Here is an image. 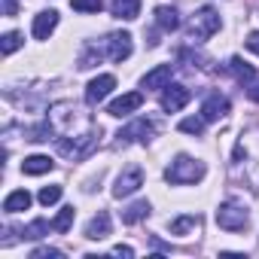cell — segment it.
Masks as SVG:
<instances>
[{"label":"cell","instance_id":"cell-1","mask_svg":"<svg viewBox=\"0 0 259 259\" xmlns=\"http://www.w3.org/2000/svg\"><path fill=\"white\" fill-rule=\"evenodd\" d=\"M165 177H168V183H174V186L198 183V180L204 177V162H198V159H192V156H177V159L168 165Z\"/></svg>","mask_w":259,"mask_h":259},{"label":"cell","instance_id":"cell-2","mask_svg":"<svg viewBox=\"0 0 259 259\" xmlns=\"http://www.w3.org/2000/svg\"><path fill=\"white\" fill-rule=\"evenodd\" d=\"M247 223H250V213H247V204L244 201L229 198V201H223L217 207V226L220 229H226V232H244Z\"/></svg>","mask_w":259,"mask_h":259},{"label":"cell","instance_id":"cell-3","mask_svg":"<svg viewBox=\"0 0 259 259\" xmlns=\"http://www.w3.org/2000/svg\"><path fill=\"white\" fill-rule=\"evenodd\" d=\"M217 31H220V13H217L213 7L195 10V16H192V22H189V37H192L195 43H204V40H210Z\"/></svg>","mask_w":259,"mask_h":259},{"label":"cell","instance_id":"cell-4","mask_svg":"<svg viewBox=\"0 0 259 259\" xmlns=\"http://www.w3.org/2000/svg\"><path fill=\"white\" fill-rule=\"evenodd\" d=\"M135 52V43H132V34H125V31H116L104 40V55L110 61H125V58H132Z\"/></svg>","mask_w":259,"mask_h":259},{"label":"cell","instance_id":"cell-5","mask_svg":"<svg viewBox=\"0 0 259 259\" xmlns=\"http://www.w3.org/2000/svg\"><path fill=\"white\" fill-rule=\"evenodd\" d=\"M141 186H144V171L141 168H125L116 177V183H113V195L116 198H128V195H135Z\"/></svg>","mask_w":259,"mask_h":259},{"label":"cell","instance_id":"cell-6","mask_svg":"<svg viewBox=\"0 0 259 259\" xmlns=\"http://www.w3.org/2000/svg\"><path fill=\"white\" fill-rule=\"evenodd\" d=\"M113 89H116V76H113V73H98V76L85 85V101H89V104H101Z\"/></svg>","mask_w":259,"mask_h":259},{"label":"cell","instance_id":"cell-7","mask_svg":"<svg viewBox=\"0 0 259 259\" xmlns=\"http://www.w3.org/2000/svg\"><path fill=\"white\" fill-rule=\"evenodd\" d=\"M189 98H192V92H189L186 85H168V89L162 92V110H165V113H180V110L189 104Z\"/></svg>","mask_w":259,"mask_h":259},{"label":"cell","instance_id":"cell-8","mask_svg":"<svg viewBox=\"0 0 259 259\" xmlns=\"http://www.w3.org/2000/svg\"><path fill=\"white\" fill-rule=\"evenodd\" d=\"M141 107H144V95H141V92H128V95L116 98V101L107 107V113L116 116V119H122V116H132V113L141 110Z\"/></svg>","mask_w":259,"mask_h":259},{"label":"cell","instance_id":"cell-9","mask_svg":"<svg viewBox=\"0 0 259 259\" xmlns=\"http://www.w3.org/2000/svg\"><path fill=\"white\" fill-rule=\"evenodd\" d=\"M226 113H229V98H226V95L213 92V95L204 98V104H201V116H204V122H220Z\"/></svg>","mask_w":259,"mask_h":259},{"label":"cell","instance_id":"cell-10","mask_svg":"<svg viewBox=\"0 0 259 259\" xmlns=\"http://www.w3.org/2000/svg\"><path fill=\"white\" fill-rule=\"evenodd\" d=\"M153 132H156V125H153L150 119H135L132 125H125L122 132H119V141H122V144H132V141H147Z\"/></svg>","mask_w":259,"mask_h":259},{"label":"cell","instance_id":"cell-11","mask_svg":"<svg viewBox=\"0 0 259 259\" xmlns=\"http://www.w3.org/2000/svg\"><path fill=\"white\" fill-rule=\"evenodd\" d=\"M171 73H174L171 64H159V67H153V70L144 73L141 89H168L171 85Z\"/></svg>","mask_w":259,"mask_h":259},{"label":"cell","instance_id":"cell-12","mask_svg":"<svg viewBox=\"0 0 259 259\" xmlns=\"http://www.w3.org/2000/svg\"><path fill=\"white\" fill-rule=\"evenodd\" d=\"M55 28H58V13H55V10H43V13L34 16V28H31V31H34L37 40H49V34H52Z\"/></svg>","mask_w":259,"mask_h":259},{"label":"cell","instance_id":"cell-13","mask_svg":"<svg viewBox=\"0 0 259 259\" xmlns=\"http://www.w3.org/2000/svg\"><path fill=\"white\" fill-rule=\"evenodd\" d=\"M110 229H113L110 213H107V210H98V213L89 220V226H85V238H92V241H104V238L110 235Z\"/></svg>","mask_w":259,"mask_h":259},{"label":"cell","instance_id":"cell-14","mask_svg":"<svg viewBox=\"0 0 259 259\" xmlns=\"http://www.w3.org/2000/svg\"><path fill=\"white\" fill-rule=\"evenodd\" d=\"M55 168V162L49 159V156H28L25 162H22V174H28V177H40V174H49Z\"/></svg>","mask_w":259,"mask_h":259},{"label":"cell","instance_id":"cell-15","mask_svg":"<svg viewBox=\"0 0 259 259\" xmlns=\"http://www.w3.org/2000/svg\"><path fill=\"white\" fill-rule=\"evenodd\" d=\"M110 13L116 19H125V22H132L141 16V0H113L110 4Z\"/></svg>","mask_w":259,"mask_h":259},{"label":"cell","instance_id":"cell-16","mask_svg":"<svg viewBox=\"0 0 259 259\" xmlns=\"http://www.w3.org/2000/svg\"><path fill=\"white\" fill-rule=\"evenodd\" d=\"M156 25L171 34V31L180 28V13H177L174 7H156Z\"/></svg>","mask_w":259,"mask_h":259},{"label":"cell","instance_id":"cell-17","mask_svg":"<svg viewBox=\"0 0 259 259\" xmlns=\"http://www.w3.org/2000/svg\"><path fill=\"white\" fill-rule=\"evenodd\" d=\"M28 207H31V192H28V189H16V192H10L7 201H4V210H7V213H19V210H28Z\"/></svg>","mask_w":259,"mask_h":259},{"label":"cell","instance_id":"cell-18","mask_svg":"<svg viewBox=\"0 0 259 259\" xmlns=\"http://www.w3.org/2000/svg\"><path fill=\"white\" fill-rule=\"evenodd\" d=\"M147 217H150V201H135L132 207H125L122 223H125V226H135V223H141V220H147Z\"/></svg>","mask_w":259,"mask_h":259},{"label":"cell","instance_id":"cell-19","mask_svg":"<svg viewBox=\"0 0 259 259\" xmlns=\"http://www.w3.org/2000/svg\"><path fill=\"white\" fill-rule=\"evenodd\" d=\"M229 70L238 76V82H241V85H247V82H253V79L259 76V73H256L247 61H241V58H232V61H229Z\"/></svg>","mask_w":259,"mask_h":259},{"label":"cell","instance_id":"cell-20","mask_svg":"<svg viewBox=\"0 0 259 259\" xmlns=\"http://www.w3.org/2000/svg\"><path fill=\"white\" fill-rule=\"evenodd\" d=\"M171 235H189L192 229H198V217H192V213H183V217H177V220H171Z\"/></svg>","mask_w":259,"mask_h":259},{"label":"cell","instance_id":"cell-21","mask_svg":"<svg viewBox=\"0 0 259 259\" xmlns=\"http://www.w3.org/2000/svg\"><path fill=\"white\" fill-rule=\"evenodd\" d=\"M49 229H52V223H46V220H34V223H28V226L22 229V238H28V241H40V238L49 235Z\"/></svg>","mask_w":259,"mask_h":259},{"label":"cell","instance_id":"cell-22","mask_svg":"<svg viewBox=\"0 0 259 259\" xmlns=\"http://www.w3.org/2000/svg\"><path fill=\"white\" fill-rule=\"evenodd\" d=\"M73 220H76V210H73V204H67V207H61L58 217L52 220V229H55V232H67V229L73 226Z\"/></svg>","mask_w":259,"mask_h":259},{"label":"cell","instance_id":"cell-23","mask_svg":"<svg viewBox=\"0 0 259 259\" xmlns=\"http://www.w3.org/2000/svg\"><path fill=\"white\" fill-rule=\"evenodd\" d=\"M22 34H16V31H10V34H4V40H0V52L4 55H13V52H19L22 49Z\"/></svg>","mask_w":259,"mask_h":259},{"label":"cell","instance_id":"cell-24","mask_svg":"<svg viewBox=\"0 0 259 259\" xmlns=\"http://www.w3.org/2000/svg\"><path fill=\"white\" fill-rule=\"evenodd\" d=\"M180 132H186V135H201V132H204V116H186V119L180 122Z\"/></svg>","mask_w":259,"mask_h":259},{"label":"cell","instance_id":"cell-25","mask_svg":"<svg viewBox=\"0 0 259 259\" xmlns=\"http://www.w3.org/2000/svg\"><path fill=\"white\" fill-rule=\"evenodd\" d=\"M61 192H64L61 186H43L37 198H40V204H46V207H49V204H58V201H61Z\"/></svg>","mask_w":259,"mask_h":259},{"label":"cell","instance_id":"cell-26","mask_svg":"<svg viewBox=\"0 0 259 259\" xmlns=\"http://www.w3.org/2000/svg\"><path fill=\"white\" fill-rule=\"evenodd\" d=\"M70 7L76 10V13H101V0H70Z\"/></svg>","mask_w":259,"mask_h":259},{"label":"cell","instance_id":"cell-27","mask_svg":"<svg viewBox=\"0 0 259 259\" xmlns=\"http://www.w3.org/2000/svg\"><path fill=\"white\" fill-rule=\"evenodd\" d=\"M61 256H64V250H58V247H37L31 253V259H61Z\"/></svg>","mask_w":259,"mask_h":259},{"label":"cell","instance_id":"cell-28","mask_svg":"<svg viewBox=\"0 0 259 259\" xmlns=\"http://www.w3.org/2000/svg\"><path fill=\"white\" fill-rule=\"evenodd\" d=\"M244 89H247V98H250V101H256V104H259V76H256V79H253V82H247V85H244Z\"/></svg>","mask_w":259,"mask_h":259},{"label":"cell","instance_id":"cell-29","mask_svg":"<svg viewBox=\"0 0 259 259\" xmlns=\"http://www.w3.org/2000/svg\"><path fill=\"white\" fill-rule=\"evenodd\" d=\"M113 256H125V259H132V256H135V247H128V244H116V247H113Z\"/></svg>","mask_w":259,"mask_h":259},{"label":"cell","instance_id":"cell-30","mask_svg":"<svg viewBox=\"0 0 259 259\" xmlns=\"http://www.w3.org/2000/svg\"><path fill=\"white\" fill-rule=\"evenodd\" d=\"M247 49H250V52H256V55H259V31H253V34H250V37H247Z\"/></svg>","mask_w":259,"mask_h":259},{"label":"cell","instance_id":"cell-31","mask_svg":"<svg viewBox=\"0 0 259 259\" xmlns=\"http://www.w3.org/2000/svg\"><path fill=\"white\" fill-rule=\"evenodd\" d=\"M4 10H7V16H16V0H4Z\"/></svg>","mask_w":259,"mask_h":259}]
</instances>
